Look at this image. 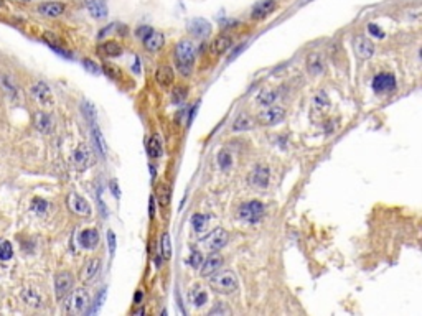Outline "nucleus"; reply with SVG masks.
I'll list each match as a JSON object with an SVG mask.
<instances>
[{
    "mask_svg": "<svg viewBox=\"0 0 422 316\" xmlns=\"http://www.w3.org/2000/svg\"><path fill=\"white\" fill-rule=\"evenodd\" d=\"M195 56H197V51H195V46L192 42L181 40V42L177 43L173 58H175V66L181 76H190V74L193 73Z\"/></svg>",
    "mask_w": 422,
    "mask_h": 316,
    "instance_id": "1",
    "label": "nucleus"
},
{
    "mask_svg": "<svg viewBox=\"0 0 422 316\" xmlns=\"http://www.w3.org/2000/svg\"><path fill=\"white\" fill-rule=\"evenodd\" d=\"M210 287L218 293H224V295H229V293H234L238 290L239 283H238V277L233 270H221V272L211 274L210 278Z\"/></svg>",
    "mask_w": 422,
    "mask_h": 316,
    "instance_id": "2",
    "label": "nucleus"
},
{
    "mask_svg": "<svg viewBox=\"0 0 422 316\" xmlns=\"http://www.w3.org/2000/svg\"><path fill=\"white\" fill-rule=\"evenodd\" d=\"M65 298H66L65 310H66V313H71V315L84 313L91 303L89 293L84 290V288H78V290H74V292L71 290Z\"/></svg>",
    "mask_w": 422,
    "mask_h": 316,
    "instance_id": "3",
    "label": "nucleus"
},
{
    "mask_svg": "<svg viewBox=\"0 0 422 316\" xmlns=\"http://www.w3.org/2000/svg\"><path fill=\"white\" fill-rule=\"evenodd\" d=\"M284 119H286V109L281 107V105H269L267 109L261 110L256 117L257 124H261V126H264V127L277 126Z\"/></svg>",
    "mask_w": 422,
    "mask_h": 316,
    "instance_id": "4",
    "label": "nucleus"
},
{
    "mask_svg": "<svg viewBox=\"0 0 422 316\" xmlns=\"http://www.w3.org/2000/svg\"><path fill=\"white\" fill-rule=\"evenodd\" d=\"M239 217L243 221L249 222V224H254L263 217L264 214V204L261 201H247V203H243L239 206V211H238Z\"/></svg>",
    "mask_w": 422,
    "mask_h": 316,
    "instance_id": "5",
    "label": "nucleus"
},
{
    "mask_svg": "<svg viewBox=\"0 0 422 316\" xmlns=\"http://www.w3.org/2000/svg\"><path fill=\"white\" fill-rule=\"evenodd\" d=\"M73 163L78 171H84V170H88L91 165H94V153H92L91 147L86 144L79 145L73 153Z\"/></svg>",
    "mask_w": 422,
    "mask_h": 316,
    "instance_id": "6",
    "label": "nucleus"
},
{
    "mask_svg": "<svg viewBox=\"0 0 422 316\" xmlns=\"http://www.w3.org/2000/svg\"><path fill=\"white\" fill-rule=\"evenodd\" d=\"M30 94H32L33 99L37 101L40 105H43V107H51V105L55 104V99H53V92H51L50 86L43 81L35 83L33 86L30 87Z\"/></svg>",
    "mask_w": 422,
    "mask_h": 316,
    "instance_id": "7",
    "label": "nucleus"
},
{
    "mask_svg": "<svg viewBox=\"0 0 422 316\" xmlns=\"http://www.w3.org/2000/svg\"><path fill=\"white\" fill-rule=\"evenodd\" d=\"M201 244L205 246L210 252H220L226 244H228V232L224 229L218 228L215 231H211L206 237L201 239Z\"/></svg>",
    "mask_w": 422,
    "mask_h": 316,
    "instance_id": "8",
    "label": "nucleus"
},
{
    "mask_svg": "<svg viewBox=\"0 0 422 316\" xmlns=\"http://www.w3.org/2000/svg\"><path fill=\"white\" fill-rule=\"evenodd\" d=\"M371 86L378 94H391V92L396 89L398 83H396V78H394L391 73H379L378 76H375V79H373Z\"/></svg>",
    "mask_w": 422,
    "mask_h": 316,
    "instance_id": "9",
    "label": "nucleus"
},
{
    "mask_svg": "<svg viewBox=\"0 0 422 316\" xmlns=\"http://www.w3.org/2000/svg\"><path fill=\"white\" fill-rule=\"evenodd\" d=\"M353 48H355V55H356L359 60H370L375 55V44L370 38L363 37V35H358L353 40Z\"/></svg>",
    "mask_w": 422,
    "mask_h": 316,
    "instance_id": "10",
    "label": "nucleus"
},
{
    "mask_svg": "<svg viewBox=\"0 0 422 316\" xmlns=\"http://www.w3.org/2000/svg\"><path fill=\"white\" fill-rule=\"evenodd\" d=\"M73 285H74V280H73V275L69 272L58 274L55 277V293H56L58 300H63V298L73 290Z\"/></svg>",
    "mask_w": 422,
    "mask_h": 316,
    "instance_id": "11",
    "label": "nucleus"
},
{
    "mask_svg": "<svg viewBox=\"0 0 422 316\" xmlns=\"http://www.w3.org/2000/svg\"><path fill=\"white\" fill-rule=\"evenodd\" d=\"M68 208L71 209V212H74L76 216H81V217L91 216L89 203H88L83 196L76 194V193H71L68 196Z\"/></svg>",
    "mask_w": 422,
    "mask_h": 316,
    "instance_id": "12",
    "label": "nucleus"
},
{
    "mask_svg": "<svg viewBox=\"0 0 422 316\" xmlns=\"http://www.w3.org/2000/svg\"><path fill=\"white\" fill-rule=\"evenodd\" d=\"M249 181L251 185L254 186L257 190H266L269 186V181H270V173H269V168L264 167V165H257V167L252 170L251 176H249Z\"/></svg>",
    "mask_w": 422,
    "mask_h": 316,
    "instance_id": "13",
    "label": "nucleus"
},
{
    "mask_svg": "<svg viewBox=\"0 0 422 316\" xmlns=\"http://www.w3.org/2000/svg\"><path fill=\"white\" fill-rule=\"evenodd\" d=\"M188 32L197 38H208L211 33V23L205 19H193L188 23Z\"/></svg>",
    "mask_w": 422,
    "mask_h": 316,
    "instance_id": "14",
    "label": "nucleus"
},
{
    "mask_svg": "<svg viewBox=\"0 0 422 316\" xmlns=\"http://www.w3.org/2000/svg\"><path fill=\"white\" fill-rule=\"evenodd\" d=\"M275 7H277V2H275V0H261V2H257L256 5L252 7L251 17L254 20H263L275 10Z\"/></svg>",
    "mask_w": 422,
    "mask_h": 316,
    "instance_id": "15",
    "label": "nucleus"
},
{
    "mask_svg": "<svg viewBox=\"0 0 422 316\" xmlns=\"http://www.w3.org/2000/svg\"><path fill=\"white\" fill-rule=\"evenodd\" d=\"M33 126L38 132L42 133H51L53 128H55V122H53V117L50 114L43 112V110H38L33 115Z\"/></svg>",
    "mask_w": 422,
    "mask_h": 316,
    "instance_id": "16",
    "label": "nucleus"
},
{
    "mask_svg": "<svg viewBox=\"0 0 422 316\" xmlns=\"http://www.w3.org/2000/svg\"><path fill=\"white\" fill-rule=\"evenodd\" d=\"M305 64H307V71L310 76H320V74L325 71V61L320 53H309L307 60H305Z\"/></svg>",
    "mask_w": 422,
    "mask_h": 316,
    "instance_id": "17",
    "label": "nucleus"
},
{
    "mask_svg": "<svg viewBox=\"0 0 422 316\" xmlns=\"http://www.w3.org/2000/svg\"><path fill=\"white\" fill-rule=\"evenodd\" d=\"M101 272V260L94 257V259L88 260L81 272V282L83 283H92L97 278V275Z\"/></svg>",
    "mask_w": 422,
    "mask_h": 316,
    "instance_id": "18",
    "label": "nucleus"
},
{
    "mask_svg": "<svg viewBox=\"0 0 422 316\" xmlns=\"http://www.w3.org/2000/svg\"><path fill=\"white\" fill-rule=\"evenodd\" d=\"M79 246H81L83 249H86V251H92V249L97 247V244H99V232H97L96 229H84L79 232Z\"/></svg>",
    "mask_w": 422,
    "mask_h": 316,
    "instance_id": "19",
    "label": "nucleus"
},
{
    "mask_svg": "<svg viewBox=\"0 0 422 316\" xmlns=\"http://www.w3.org/2000/svg\"><path fill=\"white\" fill-rule=\"evenodd\" d=\"M84 7L96 20H104L108 17V7H106L104 0H84Z\"/></svg>",
    "mask_w": 422,
    "mask_h": 316,
    "instance_id": "20",
    "label": "nucleus"
},
{
    "mask_svg": "<svg viewBox=\"0 0 422 316\" xmlns=\"http://www.w3.org/2000/svg\"><path fill=\"white\" fill-rule=\"evenodd\" d=\"M65 12V3L61 2H45L42 5H38V13L46 19H58L60 15H63Z\"/></svg>",
    "mask_w": 422,
    "mask_h": 316,
    "instance_id": "21",
    "label": "nucleus"
},
{
    "mask_svg": "<svg viewBox=\"0 0 422 316\" xmlns=\"http://www.w3.org/2000/svg\"><path fill=\"white\" fill-rule=\"evenodd\" d=\"M142 42H144L145 50H147L149 53H157L158 50H162V46L165 44V37H163L160 32L152 30V32L142 40Z\"/></svg>",
    "mask_w": 422,
    "mask_h": 316,
    "instance_id": "22",
    "label": "nucleus"
},
{
    "mask_svg": "<svg viewBox=\"0 0 422 316\" xmlns=\"http://www.w3.org/2000/svg\"><path fill=\"white\" fill-rule=\"evenodd\" d=\"M233 46V37L228 33H221L213 40V44H211V51L215 55H224L228 53Z\"/></svg>",
    "mask_w": 422,
    "mask_h": 316,
    "instance_id": "23",
    "label": "nucleus"
},
{
    "mask_svg": "<svg viewBox=\"0 0 422 316\" xmlns=\"http://www.w3.org/2000/svg\"><path fill=\"white\" fill-rule=\"evenodd\" d=\"M221 265H223V257L218 255L216 252H213L206 260L201 262V275L203 277H208V275L215 274L216 270H220Z\"/></svg>",
    "mask_w": 422,
    "mask_h": 316,
    "instance_id": "24",
    "label": "nucleus"
},
{
    "mask_svg": "<svg viewBox=\"0 0 422 316\" xmlns=\"http://www.w3.org/2000/svg\"><path fill=\"white\" fill-rule=\"evenodd\" d=\"M173 78H175L173 68L168 64H160L157 71H155V81L163 87H170L173 84Z\"/></svg>",
    "mask_w": 422,
    "mask_h": 316,
    "instance_id": "25",
    "label": "nucleus"
},
{
    "mask_svg": "<svg viewBox=\"0 0 422 316\" xmlns=\"http://www.w3.org/2000/svg\"><path fill=\"white\" fill-rule=\"evenodd\" d=\"M97 55L103 58H117L122 55V46L115 42H104L97 46Z\"/></svg>",
    "mask_w": 422,
    "mask_h": 316,
    "instance_id": "26",
    "label": "nucleus"
},
{
    "mask_svg": "<svg viewBox=\"0 0 422 316\" xmlns=\"http://www.w3.org/2000/svg\"><path fill=\"white\" fill-rule=\"evenodd\" d=\"M147 153L150 158H160L163 153V142L158 133H154L147 142Z\"/></svg>",
    "mask_w": 422,
    "mask_h": 316,
    "instance_id": "27",
    "label": "nucleus"
},
{
    "mask_svg": "<svg viewBox=\"0 0 422 316\" xmlns=\"http://www.w3.org/2000/svg\"><path fill=\"white\" fill-rule=\"evenodd\" d=\"M22 300L25 301V305L32 306V308H40L43 305V298L40 295V292L35 290V288H25L22 292Z\"/></svg>",
    "mask_w": 422,
    "mask_h": 316,
    "instance_id": "28",
    "label": "nucleus"
},
{
    "mask_svg": "<svg viewBox=\"0 0 422 316\" xmlns=\"http://www.w3.org/2000/svg\"><path fill=\"white\" fill-rule=\"evenodd\" d=\"M155 194H157V201L160 206L167 208L170 204V198H172V191H170V186L167 183H158L157 188H155Z\"/></svg>",
    "mask_w": 422,
    "mask_h": 316,
    "instance_id": "29",
    "label": "nucleus"
},
{
    "mask_svg": "<svg viewBox=\"0 0 422 316\" xmlns=\"http://www.w3.org/2000/svg\"><path fill=\"white\" fill-rule=\"evenodd\" d=\"M92 144H94L96 150L99 152L101 157H106V140L99 130V127H97L94 122H92Z\"/></svg>",
    "mask_w": 422,
    "mask_h": 316,
    "instance_id": "30",
    "label": "nucleus"
},
{
    "mask_svg": "<svg viewBox=\"0 0 422 316\" xmlns=\"http://www.w3.org/2000/svg\"><path fill=\"white\" fill-rule=\"evenodd\" d=\"M252 127H254V122H252L251 117H247V115H239L233 124V132H246V130H251Z\"/></svg>",
    "mask_w": 422,
    "mask_h": 316,
    "instance_id": "31",
    "label": "nucleus"
},
{
    "mask_svg": "<svg viewBox=\"0 0 422 316\" xmlns=\"http://www.w3.org/2000/svg\"><path fill=\"white\" fill-rule=\"evenodd\" d=\"M279 97L277 91H261L256 97V102L259 105H272Z\"/></svg>",
    "mask_w": 422,
    "mask_h": 316,
    "instance_id": "32",
    "label": "nucleus"
},
{
    "mask_svg": "<svg viewBox=\"0 0 422 316\" xmlns=\"http://www.w3.org/2000/svg\"><path fill=\"white\" fill-rule=\"evenodd\" d=\"M101 69H103V73L106 74V76H108L109 79H114V81H119V79L122 78V71L119 69V66L109 63V61H104L103 66H101Z\"/></svg>",
    "mask_w": 422,
    "mask_h": 316,
    "instance_id": "33",
    "label": "nucleus"
},
{
    "mask_svg": "<svg viewBox=\"0 0 422 316\" xmlns=\"http://www.w3.org/2000/svg\"><path fill=\"white\" fill-rule=\"evenodd\" d=\"M160 253H162V259L170 260L172 259V242H170V235L167 232L162 235V240H160Z\"/></svg>",
    "mask_w": 422,
    "mask_h": 316,
    "instance_id": "34",
    "label": "nucleus"
},
{
    "mask_svg": "<svg viewBox=\"0 0 422 316\" xmlns=\"http://www.w3.org/2000/svg\"><path fill=\"white\" fill-rule=\"evenodd\" d=\"M208 221H210V216H206V214H200V212H197V214L192 216V226L197 232H201V231L206 228Z\"/></svg>",
    "mask_w": 422,
    "mask_h": 316,
    "instance_id": "35",
    "label": "nucleus"
},
{
    "mask_svg": "<svg viewBox=\"0 0 422 316\" xmlns=\"http://www.w3.org/2000/svg\"><path fill=\"white\" fill-rule=\"evenodd\" d=\"M12 255H13L12 244L8 240H0V260L7 262L12 259Z\"/></svg>",
    "mask_w": 422,
    "mask_h": 316,
    "instance_id": "36",
    "label": "nucleus"
},
{
    "mask_svg": "<svg viewBox=\"0 0 422 316\" xmlns=\"http://www.w3.org/2000/svg\"><path fill=\"white\" fill-rule=\"evenodd\" d=\"M218 163H220V168L221 170H229L231 165H233V157H231L229 152L223 150L220 155H218Z\"/></svg>",
    "mask_w": 422,
    "mask_h": 316,
    "instance_id": "37",
    "label": "nucleus"
},
{
    "mask_svg": "<svg viewBox=\"0 0 422 316\" xmlns=\"http://www.w3.org/2000/svg\"><path fill=\"white\" fill-rule=\"evenodd\" d=\"M313 104L317 105L318 109H327L328 105H330V101H328L327 94L323 91H318L317 94H315L313 97Z\"/></svg>",
    "mask_w": 422,
    "mask_h": 316,
    "instance_id": "38",
    "label": "nucleus"
},
{
    "mask_svg": "<svg viewBox=\"0 0 422 316\" xmlns=\"http://www.w3.org/2000/svg\"><path fill=\"white\" fill-rule=\"evenodd\" d=\"M186 96H188V92H186L185 87H175V91L172 92V101L175 102V104H181Z\"/></svg>",
    "mask_w": 422,
    "mask_h": 316,
    "instance_id": "39",
    "label": "nucleus"
},
{
    "mask_svg": "<svg viewBox=\"0 0 422 316\" xmlns=\"http://www.w3.org/2000/svg\"><path fill=\"white\" fill-rule=\"evenodd\" d=\"M32 209L35 212H38V214H43V212L48 209V203L42 198H35L33 203H32Z\"/></svg>",
    "mask_w": 422,
    "mask_h": 316,
    "instance_id": "40",
    "label": "nucleus"
},
{
    "mask_svg": "<svg viewBox=\"0 0 422 316\" xmlns=\"http://www.w3.org/2000/svg\"><path fill=\"white\" fill-rule=\"evenodd\" d=\"M201 262H203V255L200 251H193L192 255H190L188 259V264L193 267V269H198V267H201Z\"/></svg>",
    "mask_w": 422,
    "mask_h": 316,
    "instance_id": "41",
    "label": "nucleus"
},
{
    "mask_svg": "<svg viewBox=\"0 0 422 316\" xmlns=\"http://www.w3.org/2000/svg\"><path fill=\"white\" fill-rule=\"evenodd\" d=\"M210 315H213V316H215V315H231V310L224 303H216L210 310Z\"/></svg>",
    "mask_w": 422,
    "mask_h": 316,
    "instance_id": "42",
    "label": "nucleus"
},
{
    "mask_svg": "<svg viewBox=\"0 0 422 316\" xmlns=\"http://www.w3.org/2000/svg\"><path fill=\"white\" fill-rule=\"evenodd\" d=\"M208 301V295L205 292H201V290H198V293L197 295H195V298H193V305L197 306V308H200V306H203Z\"/></svg>",
    "mask_w": 422,
    "mask_h": 316,
    "instance_id": "43",
    "label": "nucleus"
},
{
    "mask_svg": "<svg viewBox=\"0 0 422 316\" xmlns=\"http://www.w3.org/2000/svg\"><path fill=\"white\" fill-rule=\"evenodd\" d=\"M368 32H370L371 37H375V38H384V32H383V30H381L378 25H375V23L368 25Z\"/></svg>",
    "mask_w": 422,
    "mask_h": 316,
    "instance_id": "44",
    "label": "nucleus"
},
{
    "mask_svg": "<svg viewBox=\"0 0 422 316\" xmlns=\"http://www.w3.org/2000/svg\"><path fill=\"white\" fill-rule=\"evenodd\" d=\"M83 110H84V114H86V117L91 120V122H94V117H96V114H94V107H92V105L89 104V102H84L83 104Z\"/></svg>",
    "mask_w": 422,
    "mask_h": 316,
    "instance_id": "45",
    "label": "nucleus"
},
{
    "mask_svg": "<svg viewBox=\"0 0 422 316\" xmlns=\"http://www.w3.org/2000/svg\"><path fill=\"white\" fill-rule=\"evenodd\" d=\"M108 244H109V253L114 255L115 252V234L112 231H108Z\"/></svg>",
    "mask_w": 422,
    "mask_h": 316,
    "instance_id": "46",
    "label": "nucleus"
},
{
    "mask_svg": "<svg viewBox=\"0 0 422 316\" xmlns=\"http://www.w3.org/2000/svg\"><path fill=\"white\" fill-rule=\"evenodd\" d=\"M83 64H84V68H86L88 71H89V73H92V74H99V68H97V66H96L94 61H91V60H84V61H83Z\"/></svg>",
    "mask_w": 422,
    "mask_h": 316,
    "instance_id": "47",
    "label": "nucleus"
},
{
    "mask_svg": "<svg viewBox=\"0 0 422 316\" xmlns=\"http://www.w3.org/2000/svg\"><path fill=\"white\" fill-rule=\"evenodd\" d=\"M150 32H152V28H150V26H147V25H145V26H140V28L137 30V35H139V37H140V40H144V38L147 37V35L150 33Z\"/></svg>",
    "mask_w": 422,
    "mask_h": 316,
    "instance_id": "48",
    "label": "nucleus"
},
{
    "mask_svg": "<svg viewBox=\"0 0 422 316\" xmlns=\"http://www.w3.org/2000/svg\"><path fill=\"white\" fill-rule=\"evenodd\" d=\"M111 191H112V194H114V198H117L119 199V196H121V191H119V188H117V183H115V181L112 180L111 181Z\"/></svg>",
    "mask_w": 422,
    "mask_h": 316,
    "instance_id": "49",
    "label": "nucleus"
},
{
    "mask_svg": "<svg viewBox=\"0 0 422 316\" xmlns=\"http://www.w3.org/2000/svg\"><path fill=\"white\" fill-rule=\"evenodd\" d=\"M221 25L223 28H231V25H238L236 20H221Z\"/></svg>",
    "mask_w": 422,
    "mask_h": 316,
    "instance_id": "50",
    "label": "nucleus"
},
{
    "mask_svg": "<svg viewBox=\"0 0 422 316\" xmlns=\"http://www.w3.org/2000/svg\"><path fill=\"white\" fill-rule=\"evenodd\" d=\"M154 214H155V201L152 198L150 199V217H154Z\"/></svg>",
    "mask_w": 422,
    "mask_h": 316,
    "instance_id": "51",
    "label": "nucleus"
},
{
    "mask_svg": "<svg viewBox=\"0 0 422 316\" xmlns=\"http://www.w3.org/2000/svg\"><path fill=\"white\" fill-rule=\"evenodd\" d=\"M142 296H144V295H142V292H137V293H135V298H134L135 303H140V301H142Z\"/></svg>",
    "mask_w": 422,
    "mask_h": 316,
    "instance_id": "52",
    "label": "nucleus"
},
{
    "mask_svg": "<svg viewBox=\"0 0 422 316\" xmlns=\"http://www.w3.org/2000/svg\"><path fill=\"white\" fill-rule=\"evenodd\" d=\"M155 265H157V267L162 265V257H157V259H155Z\"/></svg>",
    "mask_w": 422,
    "mask_h": 316,
    "instance_id": "53",
    "label": "nucleus"
},
{
    "mask_svg": "<svg viewBox=\"0 0 422 316\" xmlns=\"http://www.w3.org/2000/svg\"><path fill=\"white\" fill-rule=\"evenodd\" d=\"M2 5H3V2H2V0H0V7H2Z\"/></svg>",
    "mask_w": 422,
    "mask_h": 316,
    "instance_id": "54",
    "label": "nucleus"
},
{
    "mask_svg": "<svg viewBox=\"0 0 422 316\" xmlns=\"http://www.w3.org/2000/svg\"><path fill=\"white\" fill-rule=\"evenodd\" d=\"M23 2H30V0H23Z\"/></svg>",
    "mask_w": 422,
    "mask_h": 316,
    "instance_id": "55",
    "label": "nucleus"
}]
</instances>
